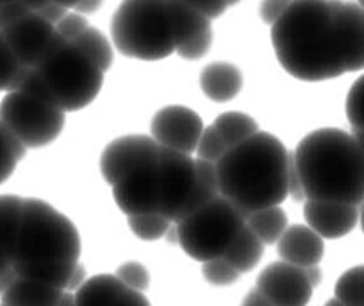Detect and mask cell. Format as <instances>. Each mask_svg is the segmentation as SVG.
I'll return each instance as SVG.
<instances>
[{"instance_id":"obj_1","label":"cell","mask_w":364,"mask_h":306,"mask_svg":"<svg viewBox=\"0 0 364 306\" xmlns=\"http://www.w3.org/2000/svg\"><path fill=\"white\" fill-rule=\"evenodd\" d=\"M80 236L73 223L46 201L24 197L12 269L16 275L77 291L85 281Z\"/></svg>"},{"instance_id":"obj_2","label":"cell","mask_w":364,"mask_h":306,"mask_svg":"<svg viewBox=\"0 0 364 306\" xmlns=\"http://www.w3.org/2000/svg\"><path fill=\"white\" fill-rule=\"evenodd\" d=\"M271 28L276 57L294 79L322 82L348 73L337 36L336 0H293Z\"/></svg>"},{"instance_id":"obj_3","label":"cell","mask_w":364,"mask_h":306,"mask_svg":"<svg viewBox=\"0 0 364 306\" xmlns=\"http://www.w3.org/2000/svg\"><path fill=\"white\" fill-rule=\"evenodd\" d=\"M291 153L271 133L257 131L216 162L220 194L244 214L279 206L288 197Z\"/></svg>"},{"instance_id":"obj_4","label":"cell","mask_w":364,"mask_h":306,"mask_svg":"<svg viewBox=\"0 0 364 306\" xmlns=\"http://www.w3.org/2000/svg\"><path fill=\"white\" fill-rule=\"evenodd\" d=\"M291 163L305 201L363 204L361 136L337 128L311 131L296 146Z\"/></svg>"},{"instance_id":"obj_5","label":"cell","mask_w":364,"mask_h":306,"mask_svg":"<svg viewBox=\"0 0 364 306\" xmlns=\"http://www.w3.org/2000/svg\"><path fill=\"white\" fill-rule=\"evenodd\" d=\"M111 34L128 58L157 62L176 51L166 0H123L112 17Z\"/></svg>"},{"instance_id":"obj_6","label":"cell","mask_w":364,"mask_h":306,"mask_svg":"<svg viewBox=\"0 0 364 306\" xmlns=\"http://www.w3.org/2000/svg\"><path fill=\"white\" fill-rule=\"evenodd\" d=\"M33 70L41 79L51 102L65 113L87 107L102 89L104 72L72 41L60 46Z\"/></svg>"},{"instance_id":"obj_7","label":"cell","mask_w":364,"mask_h":306,"mask_svg":"<svg viewBox=\"0 0 364 306\" xmlns=\"http://www.w3.org/2000/svg\"><path fill=\"white\" fill-rule=\"evenodd\" d=\"M245 226V217L222 194L176 223L177 244L191 258H218Z\"/></svg>"},{"instance_id":"obj_8","label":"cell","mask_w":364,"mask_h":306,"mask_svg":"<svg viewBox=\"0 0 364 306\" xmlns=\"http://www.w3.org/2000/svg\"><path fill=\"white\" fill-rule=\"evenodd\" d=\"M0 121L26 148L53 143L65 126V111L24 90H11L0 102Z\"/></svg>"},{"instance_id":"obj_9","label":"cell","mask_w":364,"mask_h":306,"mask_svg":"<svg viewBox=\"0 0 364 306\" xmlns=\"http://www.w3.org/2000/svg\"><path fill=\"white\" fill-rule=\"evenodd\" d=\"M320 281L322 269L318 266L298 267L286 261L274 262L262 271L255 290L247 295L244 305H306Z\"/></svg>"},{"instance_id":"obj_10","label":"cell","mask_w":364,"mask_h":306,"mask_svg":"<svg viewBox=\"0 0 364 306\" xmlns=\"http://www.w3.org/2000/svg\"><path fill=\"white\" fill-rule=\"evenodd\" d=\"M11 46L12 53L26 68H36L55 53L67 40L56 31L55 24L46 21L40 12L31 11L0 29Z\"/></svg>"},{"instance_id":"obj_11","label":"cell","mask_w":364,"mask_h":306,"mask_svg":"<svg viewBox=\"0 0 364 306\" xmlns=\"http://www.w3.org/2000/svg\"><path fill=\"white\" fill-rule=\"evenodd\" d=\"M157 160L159 153L111 185L112 197L127 217L149 213L160 214V175Z\"/></svg>"},{"instance_id":"obj_12","label":"cell","mask_w":364,"mask_h":306,"mask_svg":"<svg viewBox=\"0 0 364 306\" xmlns=\"http://www.w3.org/2000/svg\"><path fill=\"white\" fill-rule=\"evenodd\" d=\"M203 129V119L196 111L186 106H167L154 116L151 138L166 148L193 155Z\"/></svg>"},{"instance_id":"obj_13","label":"cell","mask_w":364,"mask_h":306,"mask_svg":"<svg viewBox=\"0 0 364 306\" xmlns=\"http://www.w3.org/2000/svg\"><path fill=\"white\" fill-rule=\"evenodd\" d=\"M160 145L151 136L129 135L118 138L106 146L101 157V174L109 185H114L128 172L149 162L159 153Z\"/></svg>"},{"instance_id":"obj_14","label":"cell","mask_w":364,"mask_h":306,"mask_svg":"<svg viewBox=\"0 0 364 306\" xmlns=\"http://www.w3.org/2000/svg\"><path fill=\"white\" fill-rule=\"evenodd\" d=\"M336 26L346 72L364 67V14L356 2L336 0Z\"/></svg>"},{"instance_id":"obj_15","label":"cell","mask_w":364,"mask_h":306,"mask_svg":"<svg viewBox=\"0 0 364 306\" xmlns=\"http://www.w3.org/2000/svg\"><path fill=\"white\" fill-rule=\"evenodd\" d=\"M303 213L311 230L317 231L322 239L333 240L349 235L356 228L361 206L306 200Z\"/></svg>"},{"instance_id":"obj_16","label":"cell","mask_w":364,"mask_h":306,"mask_svg":"<svg viewBox=\"0 0 364 306\" xmlns=\"http://www.w3.org/2000/svg\"><path fill=\"white\" fill-rule=\"evenodd\" d=\"M75 305H116V306H145L149 300L141 291L124 284L118 275L101 274L84 281L73 295Z\"/></svg>"},{"instance_id":"obj_17","label":"cell","mask_w":364,"mask_h":306,"mask_svg":"<svg viewBox=\"0 0 364 306\" xmlns=\"http://www.w3.org/2000/svg\"><path fill=\"white\" fill-rule=\"evenodd\" d=\"M0 303L12 306H68L75 305V301L70 291L16 275L14 281L0 295Z\"/></svg>"},{"instance_id":"obj_18","label":"cell","mask_w":364,"mask_h":306,"mask_svg":"<svg viewBox=\"0 0 364 306\" xmlns=\"http://www.w3.org/2000/svg\"><path fill=\"white\" fill-rule=\"evenodd\" d=\"M276 244L279 257L298 267L318 266L323 258V239L310 226L286 228Z\"/></svg>"},{"instance_id":"obj_19","label":"cell","mask_w":364,"mask_h":306,"mask_svg":"<svg viewBox=\"0 0 364 306\" xmlns=\"http://www.w3.org/2000/svg\"><path fill=\"white\" fill-rule=\"evenodd\" d=\"M166 11L168 23H171L172 36H174L176 50L196 38L213 33L211 31V19H208L196 9L189 7L182 0H166Z\"/></svg>"},{"instance_id":"obj_20","label":"cell","mask_w":364,"mask_h":306,"mask_svg":"<svg viewBox=\"0 0 364 306\" xmlns=\"http://www.w3.org/2000/svg\"><path fill=\"white\" fill-rule=\"evenodd\" d=\"M199 84L208 99L215 102H228L240 94L244 77L235 65L216 62L208 65L201 72Z\"/></svg>"},{"instance_id":"obj_21","label":"cell","mask_w":364,"mask_h":306,"mask_svg":"<svg viewBox=\"0 0 364 306\" xmlns=\"http://www.w3.org/2000/svg\"><path fill=\"white\" fill-rule=\"evenodd\" d=\"M264 253V244L252 234L249 226L242 228L240 234L235 236L230 247L225 250L223 258L228 262L233 269H237L240 274H247L259 264Z\"/></svg>"},{"instance_id":"obj_22","label":"cell","mask_w":364,"mask_h":306,"mask_svg":"<svg viewBox=\"0 0 364 306\" xmlns=\"http://www.w3.org/2000/svg\"><path fill=\"white\" fill-rule=\"evenodd\" d=\"M24 197L0 196V250L12 264Z\"/></svg>"},{"instance_id":"obj_23","label":"cell","mask_w":364,"mask_h":306,"mask_svg":"<svg viewBox=\"0 0 364 306\" xmlns=\"http://www.w3.org/2000/svg\"><path fill=\"white\" fill-rule=\"evenodd\" d=\"M245 223L264 245H274L288 228V218L279 206L254 211L247 217Z\"/></svg>"},{"instance_id":"obj_24","label":"cell","mask_w":364,"mask_h":306,"mask_svg":"<svg viewBox=\"0 0 364 306\" xmlns=\"http://www.w3.org/2000/svg\"><path fill=\"white\" fill-rule=\"evenodd\" d=\"M213 126L216 131L222 135L225 143H227L230 148L259 131L257 121H255L254 118H250L249 114L244 113L220 114L218 118H216V121L213 123Z\"/></svg>"},{"instance_id":"obj_25","label":"cell","mask_w":364,"mask_h":306,"mask_svg":"<svg viewBox=\"0 0 364 306\" xmlns=\"http://www.w3.org/2000/svg\"><path fill=\"white\" fill-rule=\"evenodd\" d=\"M72 43H75L85 55H89L102 72L109 70L114 55H112L109 41L106 40V36L99 29L89 26V28H85L84 33H80L75 40H72Z\"/></svg>"},{"instance_id":"obj_26","label":"cell","mask_w":364,"mask_h":306,"mask_svg":"<svg viewBox=\"0 0 364 306\" xmlns=\"http://www.w3.org/2000/svg\"><path fill=\"white\" fill-rule=\"evenodd\" d=\"M26 150L23 141L0 121V184L14 174L17 163L26 157Z\"/></svg>"},{"instance_id":"obj_27","label":"cell","mask_w":364,"mask_h":306,"mask_svg":"<svg viewBox=\"0 0 364 306\" xmlns=\"http://www.w3.org/2000/svg\"><path fill=\"white\" fill-rule=\"evenodd\" d=\"M31 68L21 65L16 55L12 53L11 46L7 45L6 38L0 33V92H11L21 89L23 82Z\"/></svg>"},{"instance_id":"obj_28","label":"cell","mask_w":364,"mask_h":306,"mask_svg":"<svg viewBox=\"0 0 364 306\" xmlns=\"http://www.w3.org/2000/svg\"><path fill=\"white\" fill-rule=\"evenodd\" d=\"M128 225L138 239L145 240V242H154V240H160L166 236L172 222L159 213H149L128 217Z\"/></svg>"},{"instance_id":"obj_29","label":"cell","mask_w":364,"mask_h":306,"mask_svg":"<svg viewBox=\"0 0 364 306\" xmlns=\"http://www.w3.org/2000/svg\"><path fill=\"white\" fill-rule=\"evenodd\" d=\"M363 267L350 269L336 284V296L339 305H363Z\"/></svg>"},{"instance_id":"obj_30","label":"cell","mask_w":364,"mask_h":306,"mask_svg":"<svg viewBox=\"0 0 364 306\" xmlns=\"http://www.w3.org/2000/svg\"><path fill=\"white\" fill-rule=\"evenodd\" d=\"M228 150H230V146L225 143L222 135L216 131L213 124L203 129L201 136H199L198 146H196L198 158H203V160L216 163L225 153L228 152Z\"/></svg>"},{"instance_id":"obj_31","label":"cell","mask_w":364,"mask_h":306,"mask_svg":"<svg viewBox=\"0 0 364 306\" xmlns=\"http://www.w3.org/2000/svg\"><path fill=\"white\" fill-rule=\"evenodd\" d=\"M203 275L213 286H230L237 281L240 273L233 269L223 257H218L203 262Z\"/></svg>"},{"instance_id":"obj_32","label":"cell","mask_w":364,"mask_h":306,"mask_svg":"<svg viewBox=\"0 0 364 306\" xmlns=\"http://www.w3.org/2000/svg\"><path fill=\"white\" fill-rule=\"evenodd\" d=\"M116 275H118L124 284H128L129 288L141 293L145 291L150 284L149 271H146V267L141 266L140 262H127V264L119 266Z\"/></svg>"},{"instance_id":"obj_33","label":"cell","mask_w":364,"mask_h":306,"mask_svg":"<svg viewBox=\"0 0 364 306\" xmlns=\"http://www.w3.org/2000/svg\"><path fill=\"white\" fill-rule=\"evenodd\" d=\"M56 31H58L67 41L75 40L80 33L85 31V28H89L87 19L84 16L79 14V12H67L58 23L55 24Z\"/></svg>"},{"instance_id":"obj_34","label":"cell","mask_w":364,"mask_h":306,"mask_svg":"<svg viewBox=\"0 0 364 306\" xmlns=\"http://www.w3.org/2000/svg\"><path fill=\"white\" fill-rule=\"evenodd\" d=\"M211 43H213V33H208L205 36L196 38V40L189 41L188 45L177 48L176 53L186 60H199L210 51Z\"/></svg>"},{"instance_id":"obj_35","label":"cell","mask_w":364,"mask_h":306,"mask_svg":"<svg viewBox=\"0 0 364 306\" xmlns=\"http://www.w3.org/2000/svg\"><path fill=\"white\" fill-rule=\"evenodd\" d=\"M361 89H363V79H358L356 84L353 85V89L349 90L348 97V118L353 123L354 129H356V135L361 136Z\"/></svg>"},{"instance_id":"obj_36","label":"cell","mask_w":364,"mask_h":306,"mask_svg":"<svg viewBox=\"0 0 364 306\" xmlns=\"http://www.w3.org/2000/svg\"><path fill=\"white\" fill-rule=\"evenodd\" d=\"M182 2L188 4L189 7L196 9V11L205 14L211 21L225 14V11L228 9L227 0H182Z\"/></svg>"},{"instance_id":"obj_37","label":"cell","mask_w":364,"mask_h":306,"mask_svg":"<svg viewBox=\"0 0 364 306\" xmlns=\"http://www.w3.org/2000/svg\"><path fill=\"white\" fill-rule=\"evenodd\" d=\"M291 2L293 0H262L261 11L259 12H261L264 23L267 26L274 24Z\"/></svg>"},{"instance_id":"obj_38","label":"cell","mask_w":364,"mask_h":306,"mask_svg":"<svg viewBox=\"0 0 364 306\" xmlns=\"http://www.w3.org/2000/svg\"><path fill=\"white\" fill-rule=\"evenodd\" d=\"M16 273L12 269V264L9 262V258L4 256L2 250H0V295L7 290L9 284L14 281Z\"/></svg>"},{"instance_id":"obj_39","label":"cell","mask_w":364,"mask_h":306,"mask_svg":"<svg viewBox=\"0 0 364 306\" xmlns=\"http://www.w3.org/2000/svg\"><path fill=\"white\" fill-rule=\"evenodd\" d=\"M102 6V0H80L73 11L79 12V14H94L95 11H99V7Z\"/></svg>"},{"instance_id":"obj_40","label":"cell","mask_w":364,"mask_h":306,"mask_svg":"<svg viewBox=\"0 0 364 306\" xmlns=\"http://www.w3.org/2000/svg\"><path fill=\"white\" fill-rule=\"evenodd\" d=\"M21 2L26 4L29 9H33V11L40 12L41 9H45L46 6H50V4H53L51 0H21Z\"/></svg>"},{"instance_id":"obj_41","label":"cell","mask_w":364,"mask_h":306,"mask_svg":"<svg viewBox=\"0 0 364 306\" xmlns=\"http://www.w3.org/2000/svg\"><path fill=\"white\" fill-rule=\"evenodd\" d=\"M53 4H58V6H62L65 9H73L77 6V4L80 2V0H51Z\"/></svg>"},{"instance_id":"obj_42","label":"cell","mask_w":364,"mask_h":306,"mask_svg":"<svg viewBox=\"0 0 364 306\" xmlns=\"http://www.w3.org/2000/svg\"><path fill=\"white\" fill-rule=\"evenodd\" d=\"M227 2H228V7H230V6H235V4L240 2V0H227Z\"/></svg>"},{"instance_id":"obj_43","label":"cell","mask_w":364,"mask_h":306,"mask_svg":"<svg viewBox=\"0 0 364 306\" xmlns=\"http://www.w3.org/2000/svg\"><path fill=\"white\" fill-rule=\"evenodd\" d=\"M9 2H14V0H0V6H4V4H9Z\"/></svg>"}]
</instances>
